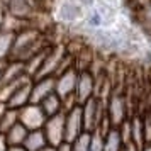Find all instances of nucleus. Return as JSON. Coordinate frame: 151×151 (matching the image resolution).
Listing matches in <instances>:
<instances>
[{
    "mask_svg": "<svg viewBox=\"0 0 151 151\" xmlns=\"http://www.w3.org/2000/svg\"><path fill=\"white\" fill-rule=\"evenodd\" d=\"M88 151H104V134L102 132H99V131H93L92 132Z\"/></svg>",
    "mask_w": 151,
    "mask_h": 151,
    "instance_id": "obj_21",
    "label": "nucleus"
},
{
    "mask_svg": "<svg viewBox=\"0 0 151 151\" xmlns=\"http://www.w3.org/2000/svg\"><path fill=\"white\" fill-rule=\"evenodd\" d=\"M4 70H5V61H0V83H2V76H4Z\"/></svg>",
    "mask_w": 151,
    "mask_h": 151,
    "instance_id": "obj_30",
    "label": "nucleus"
},
{
    "mask_svg": "<svg viewBox=\"0 0 151 151\" xmlns=\"http://www.w3.org/2000/svg\"><path fill=\"white\" fill-rule=\"evenodd\" d=\"M124 146L126 144L121 137L119 127H110L104 134V151H122Z\"/></svg>",
    "mask_w": 151,
    "mask_h": 151,
    "instance_id": "obj_15",
    "label": "nucleus"
},
{
    "mask_svg": "<svg viewBox=\"0 0 151 151\" xmlns=\"http://www.w3.org/2000/svg\"><path fill=\"white\" fill-rule=\"evenodd\" d=\"M143 129H144V143L151 144V112L143 117Z\"/></svg>",
    "mask_w": 151,
    "mask_h": 151,
    "instance_id": "obj_23",
    "label": "nucleus"
},
{
    "mask_svg": "<svg viewBox=\"0 0 151 151\" xmlns=\"http://www.w3.org/2000/svg\"><path fill=\"white\" fill-rule=\"evenodd\" d=\"M82 114H83V127L88 132L97 131L100 126L104 116H105V107L99 97H92L90 100L82 104Z\"/></svg>",
    "mask_w": 151,
    "mask_h": 151,
    "instance_id": "obj_2",
    "label": "nucleus"
},
{
    "mask_svg": "<svg viewBox=\"0 0 151 151\" xmlns=\"http://www.w3.org/2000/svg\"><path fill=\"white\" fill-rule=\"evenodd\" d=\"M46 112L42 110V107L39 104H27L22 109H19V122L22 126H26L29 131L34 129H42V126L46 122Z\"/></svg>",
    "mask_w": 151,
    "mask_h": 151,
    "instance_id": "obj_6",
    "label": "nucleus"
},
{
    "mask_svg": "<svg viewBox=\"0 0 151 151\" xmlns=\"http://www.w3.org/2000/svg\"><path fill=\"white\" fill-rule=\"evenodd\" d=\"M139 151H151V144H144L143 148H139Z\"/></svg>",
    "mask_w": 151,
    "mask_h": 151,
    "instance_id": "obj_31",
    "label": "nucleus"
},
{
    "mask_svg": "<svg viewBox=\"0 0 151 151\" xmlns=\"http://www.w3.org/2000/svg\"><path fill=\"white\" fill-rule=\"evenodd\" d=\"M9 151H27L24 146H9Z\"/></svg>",
    "mask_w": 151,
    "mask_h": 151,
    "instance_id": "obj_29",
    "label": "nucleus"
},
{
    "mask_svg": "<svg viewBox=\"0 0 151 151\" xmlns=\"http://www.w3.org/2000/svg\"><path fill=\"white\" fill-rule=\"evenodd\" d=\"M90 139H92V132L88 131H83L78 137H75L71 141V151H88L90 148Z\"/></svg>",
    "mask_w": 151,
    "mask_h": 151,
    "instance_id": "obj_20",
    "label": "nucleus"
},
{
    "mask_svg": "<svg viewBox=\"0 0 151 151\" xmlns=\"http://www.w3.org/2000/svg\"><path fill=\"white\" fill-rule=\"evenodd\" d=\"M15 31L0 29V61H7L12 56V49L15 44Z\"/></svg>",
    "mask_w": 151,
    "mask_h": 151,
    "instance_id": "obj_13",
    "label": "nucleus"
},
{
    "mask_svg": "<svg viewBox=\"0 0 151 151\" xmlns=\"http://www.w3.org/2000/svg\"><path fill=\"white\" fill-rule=\"evenodd\" d=\"M44 131V136L48 139L49 146H60L61 143H65V112L55 114V116H49L46 119V122L42 126Z\"/></svg>",
    "mask_w": 151,
    "mask_h": 151,
    "instance_id": "obj_5",
    "label": "nucleus"
},
{
    "mask_svg": "<svg viewBox=\"0 0 151 151\" xmlns=\"http://www.w3.org/2000/svg\"><path fill=\"white\" fill-rule=\"evenodd\" d=\"M87 9H83L80 4H76L75 0H61L56 7V19L66 24V26H73L76 22H80L85 19Z\"/></svg>",
    "mask_w": 151,
    "mask_h": 151,
    "instance_id": "obj_4",
    "label": "nucleus"
},
{
    "mask_svg": "<svg viewBox=\"0 0 151 151\" xmlns=\"http://www.w3.org/2000/svg\"><path fill=\"white\" fill-rule=\"evenodd\" d=\"M7 109H9V105L4 102V100H0V119H2V116L5 114V110H7Z\"/></svg>",
    "mask_w": 151,
    "mask_h": 151,
    "instance_id": "obj_27",
    "label": "nucleus"
},
{
    "mask_svg": "<svg viewBox=\"0 0 151 151\" xmlns=\"http://www.w3.org/2000/svg\"><path fill=\"white\" fill-rule=\"evenodd\" d=\"M4 12L14 19L31 22L36 17V0H4Z\"/></svg>",
    "mask_w": 151,
    "mask_h": 151,
    "instance_id": "obj_3",
    "label": "nucleus"
},
{
    "mask_svg": "<svg viewBox=\"0 0 151 151\" xmlns=\"http://www.w3.org/2000/svg\"><path fill=\"white\" fill-rule=\"evenodd\" d=\"M41 151H56V148L55 146H46V148H42Z\"/></svg>",
    "mask_w": 151,
    "mask_h": 151,
    "instance_id": "obj_32",
    "label": "nucleus"
},
{
    "mask_svg": "<svg viewBox=\"0 0 151 151\" xmlns=\"http://www.w3.org/2000/svg\"><path fill=\"white\" fill-rule=\"evenodd\" d=\"M42 107V110L46 112V116H55V114H60L63 112V99L56 92H53L51 95H48L41 104H39Z\"/></svg>",
    "mask_w": 151,
    "mask_h": 151,
    "instance_id": "obj_18",
    "label": "nucleus"
},
{
    "mask_svg": "<svg viewBox=\"0 0 151 151\" xmlns=\"http://www.w3.org/2000/svg\"><path fill=\"white\" fill-rule=\"evenodd\" d=\"M56 151H71V144H70L68 141H65V143H61L60 146H56Z\"/></svg>",
    "mask_w": 151,
    "mask_h": 151,
    "instance_id": "obj_26",
    "label": "nucleus"
},
{
    "mask_svg": "<svg viewBox=\"0 0 151 151\" xmlns=\"http://www.w3.org/2000/svg\"><path fill=\"white\" fill-rule=\"evenodd\" d=\"M97 92V80L93 73H90L88 70H78V80H76V88H75V99L76 102L85 104L87 100H90L92 97L95 95Z\"/></svg>",
    "mask_w": 151,
    "mask_h": 151,
    "instance_id": "obj_7",
    "label": "nucleus"
},
{
    "mask_svg": "<svg viewBox=\"0 0 151 151\" xmlns=\"http://www.w3.org/2000/svg\"><path fill=\"white\" fill-rule=\"evenodd\" d=\"M31 87H32V78L29 76L26 80H22L21 85L12 92V95L9 97L7 105L10 109H22L24 105L31 104Z\"/></svg>",
    "mask_w": 151,
    "mask_h": 151,
    "instance_id": "obj_12",
    "label": "nucleus"
},
{
    "mask_svg": "<svg viewBox=\"0 0 151 151\" xmlns=\"http://www.w3.org/2000/svg\"><path fill=\"white\" fill-rule=\"evenodd\" d=\"M122 151H139V148H136L134 144H126Z\"/></svg>",
    "mask_w": 151,
    "mask_h": 151,
    "instance_id": "obj_28",
    "label": "nucleus"
},
{
    "mask_svg": "<svg viewBox=\"0 0 151 151\" xmlns=\"http://www.w3.org/2000/svg\"><path fill=\"white\" fill-rule=\"evenodd\" d=\"M27 151H41L42 148L49 146L48 144V139L44 136V131L42 129H34V131H29L27 132V137L22 144Z\"/></svg>",
    "mask_w": 151,
    "mask_h": 151,
    "instance_id": "obj_14",
    "label": "nucleus"
},
{
    "mask_svg": "<svg viewBox=\"0 0 151 151\" xmlns=\"http://www.w3.org/2000/svg\"><path fill=\"white\" fill-rule=\"evenodd\" d=\"M53 92H55V76L32 78V87H31V102L32 104H41Z\"/></svg>",
    "mask_w": 151,
    "mask_h": 151,
    "instance_id": "obj_11",
    "label": "nucleus"
},
{
    "mask_svg": "<svg viewBox=\"0 0 151 151\" xmlns=\"http://www.w3.org/2000/svg\"><path fill=\"white\" fill-rule=\"evenodd\" d=\"M105 116L109 117L110 124H112L114 127L121 126L126 119H129V117H127V105H126L124 97H121V95L110 97L107 105H105Z\"/></svg>",
    "mask_w": 151,
    "mask_h": 151,
    "instance_id": "obj_10",
    "label": "nucleus"
},
{
    "mask_svg": "<svg viewBox=\"0 0 151 151\" xmlns=\"http://www.w3.org/2000/svg\"><path fill=\"white\" fill-rule=\"evenodd\" d=\"M119 127V132H121V137H122L124 144H129L131 143V121L129 119H126L121 126H117Z\"/></svg>",
    "mask_w": 151,
    "mask_h": 151,
    "instance_id": "obj_22",
    "label": "nucleus"
},
{
    "mask_svg": "<svg viewBox=\"0 0 151 151\" xmlns=\"http://www.w3.org/2000/svg\"><path fill=\"white\" fill-rule=\"evenodd\" d=\"M42 49H44V39H42L41 31L37 27L27 26L15 34V44L10 60L26 63L31 56H34L36 53H39Z\"/></svg>",
    "mask_w": 151,
    "mask_h": 151,
    "instance_id": "obj_1",
    "label": "nucleus"
},
{
    "mask_svg": "<svg viewBox=\"0 0 151 151\" xmlns=\"http://www.w3.org/2000/svg\"><path fill=\"white\" fill-rule=\"evenodd\" d=\"M17 122H19V110L9 107V109L5 110V114L2 116V119H0V132H2V134L7 132V131Z\"/></svg>",
    "mask_w": 151,
    "mask_h": 151,
    "instance_id": "obj_19",
    "label": "nucleus"
},
{
    "mask_svg": "<svg viewBox=\"0 0 151 151\" xmlns=\"http://www.w3.org/2000/svg\"><path fill=\"white\" fill-rule=\"evenodd\" d=\"M0 151H9V143L2 132H0Z\"/></svg>",
    "mask_w": 151,
    "mask_h": 151,
    "instance_id": "obj_25",
    "label": "nucleus"
},
{
    "mask_svg": "<svg viewBox=\"0 0 151 151\" xmlns=\"http://www.w3.org/2000/svg\"><path fill=\"white\" fill-rule=\"evenodd\" d=\"M76 80H78V70L75 66H68L63 71H60L55 76V92L58 95L65 99V97L75 95L76 88Z\"/></svg>",
    "mask_w": 151,
    "mask_h": 151,
    "instance_id": "obj_8",
    "label": "nucleus"
},
{
    "mask_svg": "<svg viewBox=\"0 0 151 151\" xmlns=\"http://www.w3.org/2000/svg\"><path fill=\"white\" fill-rule=\"evenodd\" d=\"M76 4H80V5H82L83 9H87V10H88L90 7H93V5H95L97 4V0H75Z\"/></svg>",
    "mask_w": 151,
    "mask_h": 151,
    "instance_id": "obj_24",
    "label": "nucleus"
},
{
    "mask_svg": "<svg viewBox=\"0 0 151 151\" xmlns=\"http://www.w3.org/2000/svg\"><path fill=\"white\" fill-rule=\"evenodd\" d=\"M83 127V114H82V105H76L73 109L65 112V139L71 143L75 137L82 134Z\"/></svg>",
    "mask_w": 151,
    "mask_h": 151,
    "instance_id": "obj_9",
    "label": "nucleus"
},
{
    "mask_svg": "<svg viewBox=\"0 0 151 151\" xmlns=\"http://www.w3.org/2000/svg\"><path fill=\"white\" fill-rule=\"evenodd\" d=\"M27 132H29V129L26 126H22L21 122H17L7 132H4V136L7 139L9 146H22L24 141H26V137H27Z\"/></svg>",
    "mask_w": 151,
    "mask_h": 151,
    "instance_id": "obj_16",
    "label": "nucleus"
},
{
    "mask_svg": "<svg viewBox=\"0 0 151 151\" xmlns=\"http://www.w3.org/2000/svg\"><path fill=\"white\" fill-rule=\"evenodd\" d=\"M131 121V143L136 148H143L144 144V129H143V117L134 116L129 119Z\"/></svg>",
    "mask_w": 151,
    "mask_h": 151,
    "instance_id": "obj_17",
    "label": "nucleus"
}]
</instances>
